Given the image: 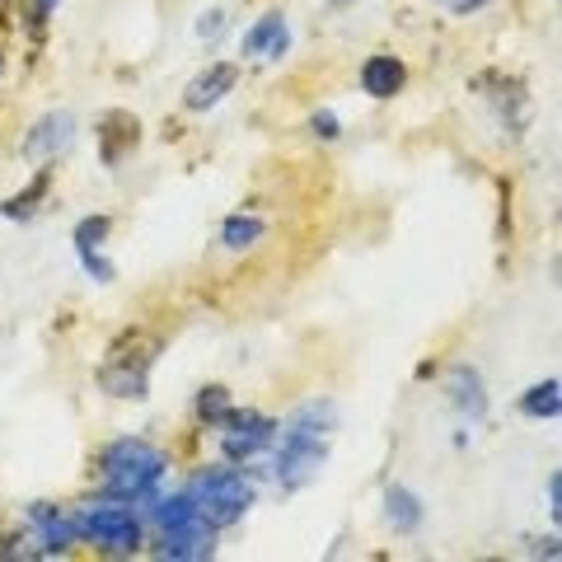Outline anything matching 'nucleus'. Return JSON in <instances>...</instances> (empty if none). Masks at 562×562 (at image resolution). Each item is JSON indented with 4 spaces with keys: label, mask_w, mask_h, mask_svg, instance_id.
Segmentation results:
<instances>
[{
    "label": "nucleus",
    "mask_w": 562,
    "mask_h": 562,
    "mask_svg": "<svg viewBox=\"0 0 562 562\" xmlns=\"http://www.w3.org/2000/svg\"><path fill=\"white\" fill-rule=\"evenodd\" d=\"M333 431H338V403L333 398H310L301 403L291 417H286V427H277V483L281 492H301L310 487L314 479L324 473L328 464V446H333Z\"/></svg>",
    "instance_id": "f257e3e1"
},
{
    "label": "nucleus",
    "mask_w": 562,
    "mask_h": 562,
    "mask_svg": "<svg viewBox=\"0 0 562 562\" xmlns=\"http://www.w3.org/2000/svg\"><path fill=\"white\" fill-rule=\"evenodd\" d=\"M99 483L109 502H155L160 497V479L169 473V454L146 441V436H117L99 450Z\"/></svg>",
    "instance_id": "f03ea898"
},
{
    "label": "nucleus",
    "mask_w": 562,
    "mask_h": 562,
    "mask_svg": "<svg viewBox=\"0 0 562 562\" xmlns=\"http://www.w3.org/2000/svg\"><path fill=\"white\" fill-rule=\"evenodd\" d=\"M160 351H165V338L150 328L117 333L109 342V351H103L99 371H94L99 390L109 398H122V403L150 398V371H155V361H160Z\"/></svg>",
    "instance_id": "7ed1b4c3"
},
{
    "label": "nucleus",
    "mask_w": 562,
    "mask_h": 562,
    "mask_svg": "<svg viewBox=\"0 0 562 562\" xmlns=\"http://www.w3.org/2000/svg\"><path fill=\"white\" fill-rule=\"evenodd\" d=\"M155 525H160V543H155V558L169 562H206L216 558V525H211L198 502L188 492H169V497H155Z\"/></svg>",
    "instance_id": "20e7f679"
},
{
    "label": "nucleus",
    "mask_w": 562,
    "mask_h": 562,
    "mask_svg": "<svg viewBox=\"0 0 562 562\" xmlns=\"http://www.w3.org/2000/svg\"><path fill=\"white\" fill-rule=\"evenodd\" d=\"M183 492L198 502V512L216 525V530H231V525H239L244 516H249V506H254V479L244 469H235V464L198 469Z\"/></svg>",
    "instance_id": "39448f33"
},
{
    "label": "nucleus",
    "mask_w": 562,
    "mask_h": 562,
    "mask_svg": "<svg viewBox=\"0 0 562 562\" xmlns=\"http://www.w3.org/2000/svg\"><path fill=\"white\" fill-rule=\"evenodd\" d=\"M76 535L80 543H94L99 553H113V558H127V553H140L146 543V520L132 502H94L76 512Z\"/></svg>",
    "instance_id": "423d86ee"
},
{
    "label": "nucleus",
    "mask_w": 562,
    "mask_h": 562,
    "mask_svg": "<svg viewBox=\"0 0 562 562\" xmlns=\"http://www.w3.org/2000/svg\"><path fill=\"white\" fill-rule=\"evenodd\" d=\"M473 85H479V94L497 109V127L502 136H512L520 140L525 127H530V113H535V103H530V90L516 80V76H502V70H487V76H473Z\"/></svg>",
    "instance_id": "0eeeda50"
},
{
    "label": "nucleus",
    "mask_w": 562,
    "mask_h": 562,
    "mask_svg": "<svg viewBox=\"0 0 562 562\" xmlns=\"http://www.w3.org/2000/svg\"><path fill=\"white\" fill-rule=\"evenodd\" d=\"M216 431H221V450L231 464H249L254 454H262L277 441V422L258 408H231V417Z\"/></svg>",
    "instance_id": "6e6552de"
},
{
    "label": "nucleus",
    "mask_w": 562,
    "mask_h": 562,
    "mask_svg": "<svg viewBox=\"0 0 562 562\" xmlns=\"http://www.w3.org/2000/svg\"><path fill=\"white\" fill-rule=\"evenodd\" d=\"M24 535H29V553L33 558H61L80 543L76 535V516L61 512L52 502H33L29 516H24Z\"/></svg>",
    "instance_id": "1a4fd4ad"
},
{
    "label": "nucleus",
    "mask_w": 562,
    "mask_h": 562,
    "mask_svg": "<svg viewBox=\"0 0 562 562\" xmlns=\"http://www.w3.org/2000/svg\"><path fill=\"white\" fill-rule=\"evenodd\" d=\"M70 140H76V117H70L66 109H61V113H43V117L24 132L20 155H24L29 165H57V155L70 150Z\"/></svg>",
    "instance_id": "9d476101"
},
{
    "label": "nucleus",
    "mask_w": 562,
    "mask_h": 562,
    "mask_svg": "<svg viewBox=\"0 0 562 562\" xmlns=\"http://www.w3.org/2000/svg\"><path fill=\"white\" fill-rule=\"evenodd\" d=\"M94 140H99V165H103V169H117V165L140 146V122H136V113L109 109V113L99 117Z\"/></svg>",
    "instance_id": "9b49d317"
},
{
    "label": "nucleus",
    "mask_w": 562,
    "mask_h": 562,
    "mask_svg": "<svg viewBox=\"0 0 562 562\" xmlns=\"http://www.w3.org/2000/svg\"><path fill=\"white\" fill-rule=\"evenodd\" d=\"M446 398H450V408L469 422V427H479V422L487 417V384H483L479 366L454 361L446 371Z\"/></svg>",
    "instance_id": "f8f14e48"
},
{
    "label": "nucleus",
    "mask_w": 562,
    "mask_h": 562,
    "mask_svg": "<svg viewBox=\"0 0 562 562\" xmlns=\"http://www.w3.org/2000/svg\"><path fill=\"white\" fill-rule=\"evenodd\" d=\"M235 85H239V66L235 61H206L198 76L188 80V90H183V109L188 113H206V109H216V103L225 94H235Z\"/></svg>",
    "instance_id": "ddd939ff"
},
{
    "label": "nucleus",
    "mask_w": 562,
    "mask_h": 562,
    "mask_svg": "<svg viewBox=\"0 0 562 562\" xmlns=\"http://www.w3.org/2000/svg\"><path fill=\"white\" fill-rule=\"evenodd\" d=\"M357 85H361V94H371V99H394L403 94V85H408V66H403V57H394V52H371V57L361 61L357 70Z\"/></svg>",
    "instance_id": "4468645a"
},
{
    "label": "nucleus",
    "mask_w": 562,
    "mask_h": 562,
    "mask_svg": "<svg viewBox=\"0 0 562 562\" xmlns=\"http://www.w3.org/2000/svg\"><path fill=\"white\" fill-rule=\"evenodd\" d=\"M291 47V29H286V14L281 10H268L262 20L239 38V57H272L281 61Z\"/></svg>",
    "instance_id": "2eb2a0df"
},
{
    "label": "nucleus",
    "mask_w": 562,
    "mask_h": 562,
    "mask_svg": "<svg viewBox=\"0 0 562 562\" xmlns=\"http://www.w3.org/2000/svg\"><path fill=\"white\" fill-rule=\"evenodd\" d=\"M384 520L394 525V535H417L422 520H427V506H422V497L413 487L390 483L384 487Z\"/></svg>",
    "instance_id": "dca6fc26"
},
{
    "label": "nucleus",
    "mask_w": 562,
    "mask_h": 562,
    "mask_svg": "<svg viewBox=\"0 0 562 562\" xmlns=\"http://www.w3.org/2000/svg\"><path fill=\"white\" fill-rule=\"evenodd\" d=\"M47 192H52V169H38L24 192H14V198L0 202V216H5V221H33V216H38V206L47 202Z\"/></svg>",
    "instance_id": "f3484780"
},
{
    "label": "nucleus",
    "mask_w": 562,
    "mask_h": 562,
    "mask_svg": "<svg viewBox=\"0 0 562 562\" xmlns=\"http://www.w3.org/2000/svg\"><path fill=\"white\" fill-rule=\"evenodd\" d=\"M262 235H268V221L254 216V211H235V216H225V221H221V244H225L231 254L254 249Z\"/></svg>",
    "instance_id": "a211bd4d"
},
{
    "label": "nucleus",
    "mask_w": 562,
    "mask_h": 562,
    "mask_svg": "<svg viewBox=\"0 0 562 562\" xmlns=\"http://www.w3.org/2000/svg\"><path fill=\"white\" fill-rule=\"evenodd\" d=\"M520 413L535 417V422H558V413H562V384L558 380L530 384V390L520 394Z\"/></svg>",
    "instance_id": "6ab92c4d"
},
{
    "label": "nucleus",
    "mask_w": 562,
    "mask_h": 562,
    "mask_svg": "<svg viewBox=\"0 0 562 562\" xmlns=\"http://www.w3.org/2000/svg\"><path fill=\"white\" fill-rule=\"evenodd\" d=\"M235 398L225 384H206V390H198V422H206V427H221L225 417H231Z\"/></svg>",
    "instance_id": "aec40b11"
},
{
    "label": "nucleus",
    "mask_w": 562,
    "mask_h": 562,
    "mask_svg": "<svg viewBox=\"0 0 562 562\" xmlns=\"http://www.w3.org/2000/svg\"><path fill=\"white\" fill-rule=\"evenodd\" d=\"M109 235H113V216H85V221H76V231H70V244H76V254L80 249H103L109 244Z\"/></svg>",
    "instance_id": "412c9836"
},
{
    "label": "nucleus",
    "mask_w": 562,
    "mask_h": 562,
    "mask_svg": "<svg viewBox=\"0 0 562 562\" xmlns=\"http://www.w3.org/2000/svg\"><path fill=\"white\" fill-rule=\"evenodd\" d=\"M76 258H80L85 277H90V281H99V286H113V281H117V268L109 262V254H103V249H80Z\"/></svg>",
    "instance_id": "4be33fe9"
},
{
    "label": "nucleus",
    "mask_w": 562,
    "mask_h": 562,
    "mask_svg": "<svg viewBox=\"0 0 562 562\" xmlns=\"http://www.w3.org/2000/svg\"><path fill=\"white\" fill-rule=\"evenodd\" d=\"M310 136H319V140H338L342 136V117L333 113V109H319L310 117Z\"/></svg>",
    "instance_id": "5701e85b"
},
{
    "label": "nucleus",
    "mask_w": 562,
    "mask_h": 562,
    "mask_svg": "<svg viewBox=\"0 0 562 562\" xmlns=\"http://www.w3.org/2000/svg\"><path fill=\"white\" fill-rule=\"evenodd\" d=\"M225 33V10H206L202 20H198V38H206V43H216Z\"/></svg>",
    "instance_id": "b1692460"
},
{
    "label": "nucleus",
    "mask_w": 562,
    "mask_h": 562,
    "mask_svg": "<svg viewBox=\"0 0 562 562\" xmlns=\"http://www.w3.org/2000/svg\"><path fill=\"white\" fill-rule=\"evenodd\" d=\"M61 0H33V10H29V24L33 29H47V20H52V10H57Z\"/></svg>",
    "instance_id": "393cba45"
},
{
    "label": "nucleus",
    "mask_w": 562,
    "mask_h": 562,
    "mask_svg": "<svg viewBox=\"0 0 562 562\" xmlns=\"http://www.w3.org/2000/svg\"><path fill=\"white\" fill-rule=\"evenodd\" d=\"M549 512H553V520L562 516V473L558 469L549 473Z\"/></svg>",
    "instance_id": "a878e982"
},
{
    "label": "nucleus",
    "mask_w": 562,
    "mask_h": 562,
    "mask_svg": "<svg viewBox=\"0 0 562 562\" xmlns=\"http://www.w3.org/2000/svg\"><path fill=\"white\" fill-rule=\"evenodd\" d=\"M535 558H549V562H558L562 558V549H558V535H549V539H535V549H530Z\"/></svg>",
    "instance_id": "bb28decb"
},
{
    "label": "nucleus",
    "mask_w": 562,
    "mask_h": 562,
    "mask_svg": "<svg viewBox=\"0 0 562 562\" xmlns=\"http://www.w3.org/2000/svg\"><path fill=\"white\" fill-rule=\"evenodd\" d=\"M483 5H487V0H450L454 14H473V10H483Z\"/></svg>",
    "instance_id": "cd10ccee"
},
{
    "label": "nucleus",
    "mask_w": 562,
    "mask_h": 562,
    "mask_svg": "<svg viewBox=\"0 0 562 562\" xmlns=\"http://www.w3.org/2000/svg\"><path fill=\"white\" fill-rule=\"evenodd\" d=\"M0 85H5V52H0Z\"/></svg>",
    "instance_id": "c85d7f7f"
},
{
    "label": "nucleus",
    "mask_w": 562,
    "mask_h": 562,
    "mask_svg": "<svg viewBox=\"0 0 562 562\" xmlns=\"http://www.w3.org/2000/svg\"><path fill=\"white\" fill-rule=\"evenodd\" d=\"M342 5H351V0H333V10H342Z\"/></svg>",
    "instance_id": "c756f323"
}]
</instances>
